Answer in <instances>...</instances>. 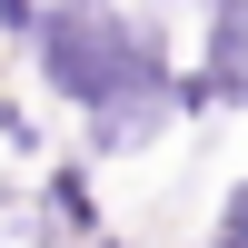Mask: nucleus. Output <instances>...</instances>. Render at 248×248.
Masks as SVG:
<instances>
[{
  "label": "nucleus",
  "instance_id": "1",
  "mask_svg": "<svg viewBox=\"0 0 248 248\" xmlns=\"http://www.w3.org/2000/svg\"><path fill=\"white\" fill-rule=\"evenodd\" d=\"M40 99L70 119H99V109H149L169 119V70H179V40L159 10L139 0H50L40 30L20 40ZM179 129V119H169Z\"/></svg>",
  "mask_w": 248,
  "mask_h": 248
},
{
  "label": "nucleus",
  "instance_id": "3",
  "mask_svg": "<svg viewBox=\"0 0 248 248\" xmlns=\"http://www.w3.org/2000/svg\"><path fill=\"white\" fill-rule=\"evenodd\" d=\"M199 20V70L218 90V119H248V0H189Z\"/></svg>",
  "mask_w": 248,
  "mask_h": 248
},
{
  "label": "nucleus",
  "instance_id": "6",
  "mask_svg": "<svg viewBox=\"0 0 248 248\" xmlns=\"http://www.w3.org/2000/svg\"><path fill=\"white\" fill-rule=\"evenodd\" d=\"M189 248H199V238H189Z\"/></svg>",
  "mask_w": 248,
  "mask_h": 248
},
{
  "label": "nucleus",
  "instance_id": "4",
  "mask_svg": "<svg viewBox=\"0 0 248 248\" xmlns=\"http://www.w3.org/2000/svg\"><path fill=\"white\" fill-rule=\"evenodd\" d=\"M0 149H10V159H30V169H40V159H50L60 139H50V119H40L30 99H10V90H0Z\"/></svg>",
  "mask_w": 248,
  "mask_h": 248
},
{
  "label": "nucleus",
  "instance_id": "2",
  "mask_svg": "<svg viewBox=\"0 0 248 248\" xmlns=\"http://www.w3.org/2000/svg\"><path fill=\"white\" fill-rule=\"evenodd\" d=\"M30 209L50 218L70 248H119V229H109V199H99V169H90V159H70V149H50V159H40Z\"/></svg>",
  "mask_w": 248,
  "mask_h": 248
},
{
  "label": "nucleus",
  "instance_id": "5",
  "mask_svg": "<svg viewBox=\"0 0 248 248\" xmlns=\"http://www.w3.org/2000/svg\"><path fill=\"white\" fill-rule=\"evenodd\" d=\"M199 248H248V169L229 179V189H218V209H209V238Z\"/></svg>",
  "mask_w": 248,
  "mask_h": 248
}]
</instances>
